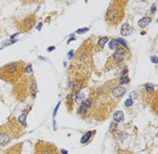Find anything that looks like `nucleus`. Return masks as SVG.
<instances>
[{
    "mask_svg": "<svg viewBox=\"0 0 158 154\" xmlns=\"http://www.w3.org/2000/svg\"><path fill=\"white\" fill-rule=\"evenodd\" d=\"M25 67L26 64L22 61L8 63L0 68V78L7 83H17L25 73Z\"/></svg>",
    "mask_w": 158,
    "mask_h": 154,
    "instance_id": "1",
    "label": "nucleus"
},
{
    "mask_svg": "<svg viewBox=\"0 0 158 154\" xmlns=\"http://www.w3.org/2000/svg\"><path fill=\"white\" fill-rule=\"evenodd\" d=\"M23 132V127L21 126L18 120H9L8 123L0 127V145H7L13 139L22 136Z\"/></svg>",
    "mask_w": 158,
    "mask_h": 154,
    "instance_id": "2",
    "label": "nucleus"
},
{
    "mask_svg": "<svg viewBox=\"0 0 158 154\" xmlns=\"http://www.w3.org/2000/svg\"><path fill=\"white\" fill-rule=\"evenodd\" d=\"M126 1H113L111 2L105 14V21L111 25H117L121 22L125 14Z\"/></svg>",
    "mask_w": 158,
    "mask_h": 154,
    "instance_id": "3",
    "label": "nucleus"
},
{
    "mask_svg": "<svg viewBox=\"0 0 158 154\" xmlns=\"http://www.w3.org/2000/svg\"><path fill=\"white\" fill-rule=\"evenodd\" d=\"M92 58V45L90 43H86L80 47V49L77 51L76 57L74 58V64L77 63L78 65H88V62L91 61Z\"/></svg>",
    "mask_w": 158,
    "mask_h": 154,
    "instance_id": "4",
    "label": "nucleus"
},
{
    "mask_svg": "<svg viewBox=\"0 0 158 154\" xmlns=\"http://www.w3.org/2000/svg\"><path fill=\"white\" fill-rule=\"evenodd\" d=\"M34 154H60V151L53 143L40 140L35 145Z\"/></svg>",
    "mask_w": 158,
    "mask_h": 154,
    "instance_id": "5",
    "label": "nucleus"
},
{
    "mask_svg": "<svg viewBox=\"0 0 158 154\" xmlns=\"http://www.w3.org/2000/svg\"><path fill=\"white\" fill-rule=\"evenodd\" d=\"M128 55H129V50H128V48L119 47L118 49H116V51L114 52V54L110 58L107 64H110V63H111L113 65L119 64V63H121L125 59H126Z\"/></svg>",
    "mask_w": 158,
    "mask_h": 154,
    "instance_id": "6",
    "label": "nucleus"
},
{
    "mask_svg": "<svg viewBox=\"0 0 158 154\" xmlns=\"http://www.w3.org/2000/svg\"><path fill=\"white\" fill-rule=\"evenodd\" d=\"M36 24V16L34 14H31L26 17H24L21 22L17 23V28L22 33L29 32Z\"/></svg>",
    "mask_w": 158,
    "mask_h": 154,
    "instance_id": "7",
    "label": "nucleus"
},
{
    "mask_svg": "<svg viewBox=\"0 0 158 154\" xmlns=\"http://www.w3.org/2000/svg\"><path fill=\"white\" fill-rule=\"evenodd\" d=\"M111 97L113 98H120L126 93V88L121 87V86H117V87H115L111 90Z\"/></svg>",
    "mask_w": 158,
    "mask_h": 154,
    "instance_id": "8",
    "label": "nucleus"
},
{
    "mask_svg": "<svg viewBox=\"0 0 158 154\" xmlns=\"http://www.w3.org/2000/svg\"><path fill=\"white\" fill-rule=\"evenodd\" d=\"M150 22H152V17H150V16H144V17H142L141 20H139L138 24L141 28H144V27L147 26Z\"/></svg>",
    "mask_w": 158,
    "mask_h": 154,
    "instance_id": "9",
    "label": "nucleus"
},
{
    "mask_svg": "<svg viewBox=\"0 0 158 154\" xmlns=\"http://www.w3.org/2000/svg\"><path fill=\"white\" fill-rule=\"evenodd\" d=\"M120 33H121L122 36H128V35H130L132 33V27L130 26L129 24H124L121 26V28H120Z\"/></svg>",
    "mask_w": 158,
    "mask_h": 154,
    "instance_id": "10",
    "label": "nucleus"
},
{
    "mask_svg": "<svg viewBox=\"0 0 158 154\" xmlns=\"http://www.w3.org/2000/svg\"><path fill=\"white\" fill-rule=\"evenodd\" d=\"M113 117H114L115 123H120L124 120V113H122V111H116L114 113Z\"/></svg>",
    "mask_w": 158,
    "mask_h": 154,
    "instance_id": "11",
    "label": "nucleus"
},
{
    "mask_svg": "<svg viewBox=\"0 0 158 154\" xmlns=\"http://www.w3.org/2000/svg\"><path fill=\"white\" fill-rule=\"evenodd\" d=\"M93 135V131H88L86 135H83V137L81 138V143H87L88 141H89V139L91 138V136Z\"/></svg>",
    "mask_w": 158,
    "mask_h": 154,
    "instance_id": "12",
    "label": "nucleus"
},
{
    "mask_svg": "<svg viewBox=\"0 0 158 154\" xmlns=\"http://www.w3.org/2000/svg\"><path fill=\"white\" fill-rule=\"evenodd\" d=\"M108 41V38L107 37H103V38H101L99 41H97V46L100 47V48H104V46L106 45V43Z\"/></svg>",
    "mask_w": 158,
    "mask_h": 154,
    "instance_id": "13",
    "label": "nucleus"
},
{
    "mask_svg": "<svg viewBox=\"0 0 158 154\" xmlns=\"http://www.w3.org/2000/svg\"><path fill=\"white\" fill-rule=\"evenodd\" d=\"M83 100H85V94H83V93H81V92L77 93V97H76V102L79 103V104H81V103H83Z\"/></svg>",
    "mask_w": 158,
    "mask_h": 154,
    "instance_id": "14",
    "label": "nucleus"
},
{
    "mask_svg": "<svg viewBox=\"0 0 158 154\" xmlns=\"http://www.w3.org/2000/svg\"><path fill=\"white\" fill-rule=\"evenodd\" d=\"M145 89H146V91H147V92L152 93V92H154L155 86L153 85V84H146V85H145Z\"/></svg>",
    "mask_w": 158,
    "mask_h": 154,
    "instance_id": "15",
    "label": "nucleus"
},
{
    "mask_svg": "<svg viewBox=\"0 0 158 154\" xmlns=\"http://www.w3.org/2000/svg\"><path fill=\"white\" fill-rule=\"evenodd\" d=\"M17 120H18V122L20 123H22V125L24 126V127H26V115H25V114H22Z\"/></svg>",
    "mask_w": 158,
    "mask_h": 154,
    "instance_id": "16",
    "label": "nucleus"
},
{
    "mask_svg": "<svg viewBox=\"0 0 158 154\" xmlns=\"http://www.w3.org/2000/svg\"><path fill=\"white\" fill-rule=\"evenodd\" d=\"M119 48V43H118L117 40H111L110 43V49H118Z\"/></svg>",
    "mask_w": 158,
    "mask_h": 154,
    "instance_id": "17",
    "label": "nucleus"
},
{
    "mask_svg": "<svg viewBox=\"0 0 158 154\" xmlns=\"http://www.w3.org/2000/svg\"><path fill=\"white\" fill-rule=\"evenodd\" d=\"M87 112H88V109L86 108L85 105H81L80 108L78 109V114H80V115H83V114H87Z\"/></svg>",
    "mask_w": 158,
    "mask_h": 154,
    "instance_id": "18",
    "label": "nucleus"
},
{
    "mask_svg": "<svg viewBox=\"0 0 158 154\" xmlns=\"http://www.w3.org/2000/svg\"><path fill=\"white\" fill-rule=\"evenodd\" d=\"M130 81V79L128 78L127 76H121V78H120V84H127V83H129Z\"/></svg>",
    "mask_w": 158,
    "mask_h": 154,
    "instance_id": "19",
    "label": "nucleus"
},
{
    "mask_svg": "<svg viewBox=\"0 0 158 154\" xmlns=\"http://www.w3.org/2000/svg\"><path fill=\"white\" fill-rule=\"evenodd\" d=\"M132 103H133V102H132V99H131V98H129V99H127V100H126V102H125V105L129 108V106H131V105H132Z\"/></svg>",
    "mask_w": 158,
    "mask_h": 154,
    "instance_id": "20",
    "label": "nucleus"
},
{
    "mask_svg": "<svg viewBox=\"0 0 158 154\" xmlns=\"http://www.w3.org/2000/svg\"><path fill=\"white\" fill-rule=\"evenodd\" d=\"M89 31V28L88 27H85V28H80V29H77V34H82V33H85V32H88Z\"/></svg>",
    "mask_w": 158,
    "mask_h": 154,
    "instance_id": "21",
    "label": "nucleus"
},
{
    "mask_svg": "<svg viewBox=\"0 0 158 154\" xmlns=\"http://www.w3.org/2000/svg\"><path fill=\"white\" fill-rule=\"evenodd\" d=\"M117 41H118V43H121V45L124 46V48H128L127 43H125V40H122V39H117Z\"/></svg>",
    "mask_w": 158,
    "mask_h": 154,
    "instance_id": "22",
    "label": "nucleus"
},
{
    "mask_svg": "<svg viewBox=\"0 0 158 154\" xmlns=\"http://www.w3.org/2000/svg\"><path fill=\"white\" fill-rule=\"evenodd\" d=\"M25 72H26V73H29V74L32 73V67H31V65H27V67H25Z\"/></svg>",
    "mask_w": 158,
    "mask_h": 154,
    "instance_id": "23",
    "label": "nucleus"
},
{
    "mask_svg": "<svg viewBox=\"0 0 158 154\" xmlns=\"http://www.w3.org/2000/svg\"><path fill=\"white\" fill-rule=\"evenodd\" d=\"M117 154H132L130 151H119Z\"/></svg>",
    "mask_w": 158,
    "mask_h": 154,
    "instance_id": "24",
    "label": "nucleus"
},
{
    "mask_svg": "<svg viewBox=\"0 0 158 154\" xmlns=\"http://www.w3.org/2000/svg\"><path fill=\"white\" fill-rule=\"evenodd\" d=\"M156 11H157V8H156V6L154 4V6H153V8H152V13H155Z\"/></svg>",
    "mask_w": 158,
    "mask_h": 154,
    "instance_id": "25",
    "label": "nucleus"
},
{
    "mask_svg": "<svg viewBox=\"0 0 158 154\" xmlns=\"http://www.w3.org/2000/svg\"><path fill=\"white\" fill-rule=\"evenodd\" d=\"M152 61L154 63H157V57H153L152 58Z\"/></svg>",
    "mask_w": 158,
    "mask_h": 154,
    "instance_id": "26",
    "label": "nucleus"
},
{
    "mask_svg": "<svg viewBox=\"0 0 158 154\" xmlns=\"http://www.w3.org/2000/svg\"><path fill=\"white\" fill-rule=\"evenodd\" d=\"M71 57H73V51H71V52L68 53V58H69V59H71Z\"/></svg>",
    "mask_w": 158,
    "mask_h": 154,
    "instance_id": "27",
    "label": "nucleus"
},
{
    "mask_svg": "<svg viewBox=\"0 0 158 154\" xmlns=\"http://www.w3.org/2000/svg\"><path fill=\"white\" fill-rule=\"evenodd\" d=\"M41 25H42V24H41V23H39V25H38V26H37V29H38V31H40V28H41Z\"/></svg>",
    "mask_w": 158,
    "mask_h": 154,
    "instance_id": "28",
    "label": "nucleus"
},
{
    "mask_svg": "<svg viewBox=\"0 0 158 154\" xmlns=\"http://www.w3.org/2000/svg\"><path fill=\"white\" fill-rule=\"evenodd\" d=\"M54 50V47H50V48H48V51H53Z\"/></svg>",
    "mask_w": 158,
    "mask_h": 154,
    "instance_id": "29",
    "label": "nucleus"
},
{
    "mask_svg": "<svg viewBox=\"0 0 158 154\" xmlns=\"http://www.w3.org/2000/svg\"><path fill=\"white\" fill-rule=\"evenodd\" d=\"M61 152L63 153V154H67V151L66 150H61Z\"/></svg>",
    "mask_w": 158,
    "mask_h": 154,
    "instance_id": "30",
    "label": "nucleus"
}]
</instances>
